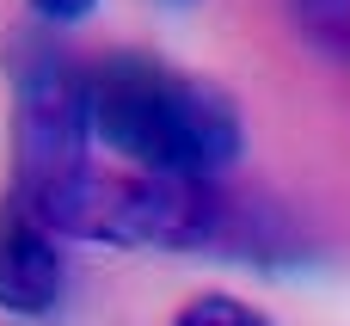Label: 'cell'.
Wrapping results in <instances>:
<instances>
[{"instance_id": "6da1fadb", "label": "cell", "mask_w": 350, "mask_h": 326, "mask_svg": "<svg viewBox=\"0 0 350 326\" xmlns=\"http://www.w3.org/2000/svg\"><path fill=\"white\" fill-rule=\"evenodd\" d=\"M55 240L129 247V253H215L258 271L314 259V240L289 210L252 191H221L215 179H160V173H105L86 166L62 191L25 203Z\"/></svg>"}, {"instance_id": "7a4b0ae2", "label": "cell", "mask_w": 350, "mask_h": 326, "mask_svg": "<svg viewBox=\"0 0 350 326\" xmlns=\"http://www.w3.org/2000/svg\"><path fill=\"white\" fill-rule=\"evenodd\" d=\"M92 136L129 166L160 179H215L240 160V105L148 49H117L92 62Z\"/></svg>"}, {"instance_id": "3957f363", "label": "cell", "mask_w": 350, "mask_h": 326, "mask_svg": "<svg viewBox=\"0 0 350 326\" xmlns=\"http://www.w3.org/2000/svg\"><path fill=\"white\" fill-rule=\"evenodd\" d=\"M12 80V197L37 203L92 166V68L49 31L25 25L6 37Z\"/></svg>"}, {"instance_id": "277c9868", "label": "cell", "mask_w": 350, "mask_h": 326, "mask_svg": "<svg viewBox=\"0 0 350 326\" xmlns=\"http://www.w3.org/2000/svg\"><path fill=\"white\" fill-rule=\"evenodd\" d=\"M62 308V240L18 203H0V314L43 321Z\"/></svg>"}, {"instance_id": "5b68a950", "label": "cell", "mask_w": 350, "mask_h": 326, "mask_svg": "<svg viewBox=\"0 0 350 326\" xmlns=\"http://www.w3.org/2000/svg\"><path fill=\"white\" fill-rule=\"evenodd\" d=\"M289 18L314 49L350 55V0H289Z\"/></svg>"}, {"instance_id": "8992f818", "label": "cell", "mask_w": 350, "mask_h": 326, "mask_svg": "<svg viewBox=\"0 0 350 326\" xmlns=\"http://www.w3.org/2000/svg\"><path fill=\"white\" fill-rule=\"evenodd\" d=\"M172 326H277L265 308H252V302H240V296H191Z\"/></svg>"}, {"instance_id": "52a82bcc", "label": "cell", "mask_w": 350, "mask_h": 326, "mask_svg": "<svg viewBox=\"0 0 350 326\" xmlns=\"http://www.w3.org/2000/svg\"><path fill=\"white\" fill-rule=\"evenodd\" d=\"M25 6H31V18H37V25H49V31H55V25H80L98 0H25Z\"/></svg>"}, {"instance_id": "ba28073f", "label": "cell", "mask_w": 350, "mask_h": 326, "mask_svg": "<svg viewBox=\"0 0 350 326\" xmlns=\"http://www.w3.org/2000/svg\"><path fill=\"white\" fill-rule=\"evenodd\" d=\"M160 6H197V0H160Z\"/></svg>"}]
</instances>
